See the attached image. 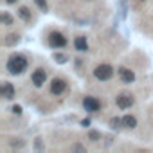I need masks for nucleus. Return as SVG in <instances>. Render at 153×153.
<instances>
[{"label": "nucleus", "mask_w": 153, "mask_h": 153, "mask_svg": "<svg viewBox=\"0 0 153 153\" xmlns=\"http://www.w3.org/2000/svg\"><path fill=\"white\" fill-rule=\"evenodd\" d=\"M18 42H20V34H18V33H11V34L6 36L4 45H6V47H13V45H16Z\"/></svg>", "instance_id": "obj_11"}, {"label": "nucleus", "mask_w": 153, "mask_h": 153, "mask_svg": "<svg viewBox=\"0 0 153 153\" xmlns=\"http://www.w3.org/2000/svg\"><path fill=\"white\" fill-rule=\"evenodd\" d=\"M83 108H85L87 112H97V110L101 108V101L96 99V97H92V96H87V97L83 99Z\"/></svg>", "instance_id": "obj_7"}, {"label": "nucleus", "mask_w": 153, "mask_h": 153, "mask_svg": "<svg viewBox=\"0 0 153 153\" xmlns=\"http://www.w3.org/2000/svg\"><path fill=\"white\" fill-rule=\"evenodd\" d=\"M0 20H2V24H4V25H13V24H15V18H13L7 11H4L2 15H0Z\"/></svg>", "instance_id": "obj_14"}, {"label": "nucleus", "mask_w": 153, "mask_h": 153, "mask_svg": "<svg viewBox=\"0 0 153 153\" xmlns=\"http://www.w3.org/2000/svg\"><path fill=\"white\" fill-rule=\"evenodd\" d=\"M121 126H123V119H119V117L110 119V128H121Z\"/></svg>", "instance_id": "obj_17"}, {"label": "nucleus", "mask_w": 153, "mask_h": 153, "mask_svg": "<svg viewBox=\"0 0 153 153\" xmlns=\"http://www.w3.org/2000/svg\"><path fill=\"white\" fill-rule=\"evenodd\" d=\"M49 45L51 47H54V49H63V47H67L68 45V40L65 38V34L63 33H59V31H52V33H49Z\"/></svg>", "instance_id": "obj_3"}, {"label": "nucleus", "mask_w": 153, "mask_h": 153, "mask_svg": "<svg viewBox=\"0 0 153 153\" xmlns=\"http://www.w3.org/2000/svg\"><path fill=\"white\" fill-rule=\"evenodd\" d=\"M88 139H90L92 142H97V140L101 139V133H99V131H90V133H88Z\"/></svg>", "instance_id": "obj_18"}, {"label": "nucleus", "mask_w": 153, "mask_h": 153, "mask_svg": "<svg viewBox=\"0 0 153 153\" xmlns=\"http://www.w3.org/2000/svg\"><path fill=\"white\" fill-rule=\"evenodd\" d=\"M123 126L133 130V128L137 126V119H135V115H124V117H123Z\"/></svg>", "instance_id": "obj_13"}, {"label": "nucleus", "mask_w": 153, "mask_h": 153, "mask_svg": "<svg viewBox=\"0 0 153 153\" xmlns=\"http://www.w3.org/2000/svg\"><path fill=\"white\" fill-rule=\"evenodd\" d=\"M65 90H67V81H65V79L54 78V79L51 81V94H52V96H61Z\"/></svg>", "instance_id": "obj_6"}, {"label": "nucleus", "mask_w": 153, "mask_h": 153, "mask_svg": "<svg viewBox=\"0 0 153 153\" xmlns=\"http://www.w3.org/2000/svg\"><path fill=\"white\" fill-rule=\"evenodd\" d=\"M133 103H135L133 96H131V94H126V92H123V94H119V96L115 97V105H117L121 110H128L130 106H133Z\"/></svg>", "instance_id": "obj_4"}, {"label": "nucleus", "mask_w": 153, "mask_h": 153, "mask_svg": "<svg viewBox=\"0 0 153 153\" xmlns=\"http://www.w3.org/2000/svg\"><path fill=\"white\" fill-rule=\"evenodd\" d=\"M42 148H43V144H42V137H36V139H34V149L40 151Z\"/></svg>", "instance_id": "obj_20"}, {"label": "nucleus", "mask_w": 153, "mask_h": 153, "mask_svg": "<svg viewBox=\"0 0 153 153\" xmlns=\"http://www.w3.org/2000/svg\"><path fill=\"white\" fill-rule=\"evenodd\" d=\"M16 2H18V0H6V4H9V6L11 4H16Z\"/></svg>", "instance_id": "obj_24"}, {"label": "nucleus", "mask_w": 153, "mask_h": 153, "mask_svg": "<svg viewBox=\"0 0 153 153\" xmlns=\"http://www.w3.org/2000/svg\"><path fill=\"white\" fill-rule=\"evenodd\" d=\"M0 94H2L4 99H13L15 97V87L9 81H4L2 87H0Z\"/></svg>", "instance_id": "obj_9"}, {"label": "nucleus", "mask_w": 153, "mask_h": 153, "mask_svg": "<svg viewBox=\"0 0 153 153\" xmlns=\"http://www.w3.org/2000/svg\"><path fill=\"white\" fill-rule=\"evenodd\" d=\"M27 65H29V61H27V58L24 54H11L7 58V63H6L7 72L13 74V76H20L22 72H25Z\"/></svg>", "instance_id": "obj_1"}, {"label": "nucleus", "mask_w": 153, "mask_h": 153, "mask_svg": "<svg viewBox=\"0 0 153 153\" xmlns=\"http://www.w3.org/2000/svg\"><path fill=\"white\" fill-rule=\"evenodd\" d=\"M52 59L58 61V63H65V61L68 59V56H65V54H61V52H54V54H52Z\"/></svg>", "instance_id": "obj_15"}, {"label": "nucleus", "mask_w": 153, "mask_h": 153, "mask_svg": "<svg viewBox=\"0 0 153 153\" xmlns=\"http://www.w3.org/2000/svg\"><path fill=\"white\" fill-rule=\"evenodd\" d=\"M9 146H11V148H15V149H22V148L25 146V142H24V140L15 139V140H9Z\"/></svg>", "instance_id": "obj_16"}, {"label": "nucleus", "mask_w": 153, "mask_h": 153, "mask_svg": "<svg viewBox=\"0 0 153 153\" xmlns=\"http://www.w3.org/2000/svg\"><path fill=\"white\" fill-rule=\"evenodd\" d=\"M94 78L97 81H108L114 78V67L108 65V63H103V65H97L94 68Z\"/></svg>", "instance_id": "obj_2"}, {"label": "nucleus", "mask_w": 153, "mask_h": 153, "mask_svg": "<svg viewBox=\"0 0 153 153\" xmlns=\"http://www.w3.org/2000/svg\"><path fill=\"white\" fill-rule=\"evenodd\" d=\"M18 16L24 20V22H31L33 20V15H31V11H29V7H25V6H22V7H18Z\"/></svg>", "instance_id": "obj_12"}, {"label": "nucleus", "mask_w": 153, "mask_h": 153, "mask_svg": "<svg viewBox=\"0 0 153 153\" xmlns=\"http://www.w3.org/2000/svg\"><path fill=\"white\" fill-rule=\"evenodd\" d=\"M11 112H13L15 115H20V114H22V106H20V105H13V106H11Z\"/></svg>", "instance_id": "obj_21"}, {"label": "nucleus", "mask_w": 153, "mask_h": 153, "mask_svg": "<svg viewBox=\"0 0 153 153\" xmlns=\"http://www.w3.org/2000/svg\"><path fill=\"white\" fill-rule=\"evenodd\" d=\"M34 2L42 11H47V0H34Z\"/></svg>", "instance_id": "obj_19"}, {"label": "nucleus", "mask_w": 153, "mask_h": 153, "mask_svg": "<svg viewBox=\"0 0 153 153\" xmlns=\"http://www.w3.org/2000/svg\"><path fill=\"white\" fill-rule=\"evenodd\" d=\"M119 78H121V81L123 83H126V85H130V83H133L135 81V74L130 70V68H126V67H119Z\"/></svg>", "instance_id": "obj_8"}, {"label": "nucleus", "mask_w": 153, "mask_h": 153, "mask_svg": "<svg viewBox=\"0 0 153 153\" xmlns=\"http://www.w3.org/2000/svg\"><path fill=\"white\" fill-rule=\"evenodd\" d=\"M81 126H83V128H88V126H90V119H83V121H81Z\"/></svg>", "instance_id": "obj_23"}, {"label": "nucleus", "mask_w": 153, "mask_h": 153, "mask_svg": "<svg viewBox=\"0 0 153 153\" xmlns=\"http://www.w3.org/2000/svg\"><path fill=\"white\" fill-rule=\"evenodd\" d=\"M74 47H76V51H79V52H87V51H88V42H87V38H85V36H76Z\"/></svg>", "instance_id": "obj_10"}, {"label": "nucleus", "mask_w": 153, "mask_h": 153, "mask_svg": "<svg viewBox=\"0 0 153 153\" xmlns=\"http://www.w3.org/2000/svg\"><path fill=\"white\" fill-rule=\"evenodd\" d=\"M72 149H76V151H85V148L81 144H72Z\"/></svg>", "instance_id": "obj_22"}, {"label": "nucleus", "mask_w": 153, "mask_h": 153, "mask_svg": "<svg viewBox=\"0 0 153 153\" xmlns=\"http://www.w3.org/2000/svg\"><path fill=\"white\" fill-rule=\"evenodd\" d=\"M31 81H33V85H34L36 88H42L43 83L47 81V72H45L43 68H36V70L31 74Z\"/></svg>", "instance_id": "obj_5"}]
</instances>
